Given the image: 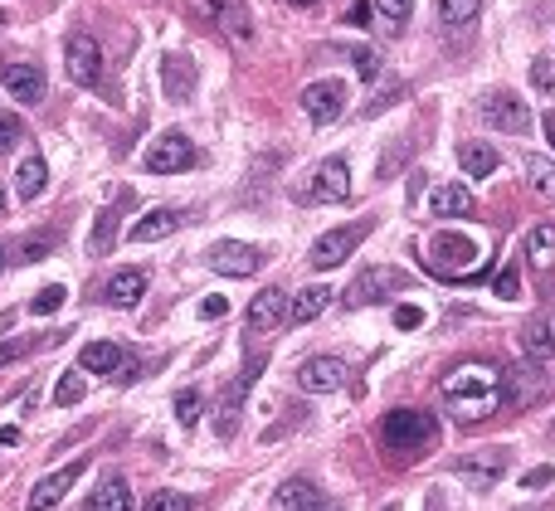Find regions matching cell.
I'll return each instance as SVG.
<instances>
[{"mask_svg":"<svg viewBox=\"0 0 555 511\" xmlns=\"http://www.w3.org/2000/svg\"><path fill=\"white\" fill-rule=\"evenodd\" d=\"M142 166H147L151 176H176V171H190V166H195V146H190L185 132H161V137L147 146Z\"/></svg>","mask_w":555,"mask_h":511,"instance_id":"6","label":"cell"},{"mask_svg":"<svg viewBox=\"0 0 555 511\" xmlns=\"http://www.w3.org/2000/svg\"><path fill=\"white\" fill-rule=\"evenodd\" d=\"M521 176L531 181L536 195L555 200V161H546V156H521Z\"/></svg>","mask_w":555,"mask_h":511,"instance_id":"31","label":"cell"},{"mask_svg":"<svg viewBox=\"0 0 555 511\" xmlns=\"http://www.w3.org/2000/svg\"><path fill=\"white\" fill-rule=\"evenodd\" d=\"M351 59H356V73H361V78H380V59H375V54H370V49H351Z\"/></svg>","mask_w":555,"mask_h":511,"instance_id":"44","label":"cell"},{"mask_svg":"<svg viewBox=\"0 0 555 511\" xmlns=\"http://www.w3.org/2000/svg\"><path fill=\"white\" fill-rule=\"evenodd\" d=\"M458 166H463L473 181H482V176H492V171H497V151H492V146H482V142H463V146H458Z\"/></svg>","mask_w":555,"mask_h":511,"instance_id":"30","label":"cell"},{"mask_svg":"<svg viewBox=\"0 0 555 511\" xmlns=\"http://www.w3.org/2000/svg\"><path fill=\"white\" fill-rule=\"evenodd\" d=\"M375 10H380L390 25H405L409 10H414V0H375Z\"/></svg>","mask_w":555,"mask_h":511,"instance_id":"41","label":"cell"},{"mask_svg":"<svg viewBox=\"0 0 555 511\" xmlns=\"http://www.w3.org/2000/svg\"><path fill=\"white\" fill-rule=\"evenodd\" d=\"M453 473H458V482H468L473 492H487V487H497V482H502V473H507V448L463 453V458L453 463Z\"/></svg>","mask_w":555,"mask_h":511,"instance_id":"7","label":"cell"},{"mask_svg":"<svg viewBox=\"0 0 555 511\" xmlns=\"http://www.w3.org/2000/svg\"><path fill=\"white\" fill-rule=\"evenodd\" d=\"M64 73L74 78V83H98L103 78V49H98V39L93 35H69L64 44Z\"/></svg>","mask_w":555,"mask_h":511,"instance_id":"10","label":"cell"},{"mask_svg":"<svg viewBox=\"0 0 555 511\" xmlns=\"http://www.w3.org/2000/svg\"><path fill=\"white\" fill-rule=\"evenodd\" d=\"M0 258H5V254H0Z\"/></svg>","mask_w":555,"mask_h":511,"instance_id":"57","label":"cell"},{"mask_svg":"<svg viewBox=\"0 0 555 511\" xmlns=\"http://www.w3.org/2000/svg\"><path fill=\"white\" fill-rule=\"evenodd\" d=\"M444 404L458 424H478L502 409V370L492 361H463L444 375Z\"/></svg>","mask_w":555,"mask_h":511,"instance_id":"1","label":"cell"},{"mask_svg":"<svg viewBox=\"0 0 555 511\" xmlns=\"http://www.w3.org/2000/svg\"><path fill=\"white\" fill-rule=\"evenodd\" d=\"M409 288L405 268H390V263H370L366 273H356V283L346 288V307H375V302H390Z\"/></svg>","mask_w":555,"mask_h":511,"instance_id":"3","label":"cell"},{"mask_svg":"<svg viewBox=\"0 0 555 511\" xmlns=\"http://www.w3.org/2000/svg\"><path fill=\"white\" fill-rule=\"evenodd\" d=\"M161 83H166V93H171L176 103L190 98V93H195V64L181 59V54H166V59H161Z\"/></svg>","mask_w":555,"mask_h":511,"instance_id":"26","label":"cell"},{"mask_svg":"<svg viewBox=\"0 0 555 511\" xmlns=\"http://www.w3.org/2000/svg\"><path fill=\"white\" fill-rule=\"evenodd\" d=\"M302 112H307L317 127L336 122V117L346 112V83H336V78H322V83L302 88Z\"/></svg>","mask_w":555,"mask_h":511,"instance_id":"11","label":"cell"},{"mask_svg":"<svg viewBox=\"0 0 555 511\" xmlns=\"http://www.w3.org/2000/svg\"><path fill=\"white\" fill-rule=\"evenodd\" d=\"M0 215H5V190H0Z\"/></svg>","mask_w":555,"mask_h":511,"instance_id":"54","label":"cell"},{"mask_svg":"<svg viewBox=\"0 0 555 511\" xmlns=\"http://www.w3.org/2000/svg\"><path fill=\"white\" fill-rule=\"evenodd\" d=\"M521 351H526V361H536V365L555 361V307L551 312H536V317L521 327Z\"/></svg>","mask_w":555,"mask_h":511,"instance_id":"15","label":"cell"},{"mask_svg":"<svg viewBox=\"0 0 555 511\" xmlns=\"http://www.w3.org/2000/svg\"><path fill=\"white\" fill-rule=\"evenodd\" d=\"M400 98H405V83H390V88H380V93H375V98L366 103V117H380L385 108H395Z\"/></svg>","mask_w":555,"mask_h":511,"instance_id":"39","label":"cell"},{"mask_svg":"<svg viewBox=\"0 0 555 511\" xmlns=\"http://www.w3.org/2000/svg\"><path fill=\"white\" fill-rule=\"evenodd\" d=\"M142 292H147V273H142V268H122V273H112V283H108L112 307H137Z\"/></svg>","mask_w":555,"mask_h":511,"instance_id":"28","label":"cell"},{"mask_svg":"<svg viewBox=\"0 0 555 511\" xmlns=\"http://www.w3.org/2000/svg\"><path fill=\"white\" fill-rule=\"evenodd\" d=\"M395 327H400V331H414V327H424V312H419V307H414V302H400V307H395Z\"/></svg>","mask_w":555,"mask_h":511,"instance_id":"43","label":"cell"},{"mask_svg":"<svg viewBox=\"0 0 555 511\" xmlns=\"http://www.w3.org/2000/svg\"><path fill=\"white\" fill-rule=\"evenodd\" d=\"M83 390H88V385H83V375L69 370V375L54 385V400H59V404H78V400H83Z\"/></svg>","mask_w":555,"mask_h":511,"instance_id":"40","label":"cell"},{"mask_svg":"<svg viewBox=\"0 0 555 511\" xmlns=\"http://www.w3.org/2000/svg\"><path fill=\"white\" fill-rule=\"evenodd\" d=\"M385 511H395V507H385Z\"/></svg>","mask_w":555,"mask_h":511,"instance_id":"56","label":"cell"},{"mask_svg":"<svg viewBox=\"0 0 555 511\" xmlns=\"http://www.w3.org/2000/svg\"><path fill=\"white\" fill-rule=\"evenodd\" d=\"M259 370H263V356H254V361L244 365V375H239V380L220 395V409H215V434H220V438H234L239 414H244V395H249V385L259 380Z\"/></svg>","mask_w":555,"mask_h":511,"instance_id":"8","label":"cell"},{"mask_svg":"<svg viewBox=\"0 0 555 511\" xmlns=\"http://www.w3.org/2000/svg\"><path fill=\"white\" fill-rule=\"evenodd\" d=\"M555 482V468H531V473L521 477V487H526V492H536V487H551Z\"/></svg>","mask_w":555,"mask_h":511,"instance_id":"47","label":"cell"},{"mask_svg":"<svg viewBox=\"0 0 555 511\" xmlns=\"http://www.w3.org/2000/svg\"><path fill=\"white\" fill-rule=\"evenodd\" d=\"M0 30H5V10H0Z\"/></svg>","mask_w":555,"mask_h":511,"instance_id":"55","label":"cell"},{"mask_svg":"<svg viewBox=\"0 0 555 511\" xmlns=\"http://www.w3.org/2000/svg\"><path fill=\"white\" fill-rule=\"evenodd\" d=\"M429 205H434V215H439V219H468L473 210H478L473 190H468V185H458V181L439 185V190L429 195Z\"/></svg>","mask_w":555,"mask_h":511,"instance_id":"21","label":"cell"},{"mask_svg":"<svg viewBox=\"0 0 555 511\" xmlns=\"http://www.w3.org/2000/svg\"><path fill=\"white\" fill-rule=\"evenodd\" d=\"M370 234V219H361V224H341V229H327L317 244H312V254H307V263L317 268V273H332V268H341L346 258L356 254V244Z\"/></svg>","mask_w":555,"mask_h":511,"instance_id":"5","label":"cell"},{"mask_svg":"<svg viewBox=\"0 0 555 511\" xmlns=\"http://www.w3.org/2000/svg\"><path fill=\"white\" fill-rule=\"evenodd\" d=\"M541 395H546V375L536 370V361L517 365L512 375H502V404H517V409H526V404H536Z\"/></svg>","mask_w":555,"mask_h":511,"instance_id":"17","label":"cell"},{"mask_svg":"<svg viewBox=\"0 0 555 511\" xmlns=\"http://www.w3.org/2000/svg\"><path fill=\"white\" fill-rule=\"evenodd\" d=\"M49 249H54V234H39V239H25V258H30V263H39V258L49 254Z\"/></svg>","mask_w":555,"mask_h":511,"instance_id":"46","label":"cell"},{"mask_svg":"<svg viewBox=\"0 0 555 511\" xmlns=\"http://www.w3.org/2000/svg\"><path fill=\"white\" fill-rule=\"evenodd\" d=\"M434 258H444V263H434V273L458 278V268H468V263L478 258V244H473L468 234H439V239H434Z\"/></svg>","mask_w":555,"mask_h":511,"instance_id":"19","label":"cell"},{"mask_svg":"<svg viewBox=\"0 0 555 511\" xmlns=\"http://www.w3.org/2000/svg\"><path fill=\"white\" fill-rule=\"evenodd\" d=\"M205 10L224 25V35H234V39L254 35V20H249V5H244V0H205Z\"/></svg>","mask_w":555,"mask_h":511,"instance_id":"24","label":"cell"},{"mask_svg":"<svg viewBox=\"0 0 555 511\" xmlns=\"http://www.w3.org/2000/svg\"><path fill=\"white\" fill-rule=\"evenodd\" d=\"M521 292V278H517V268H502V273H497V297H507V302H512V297H517Z\"/></svg>","mask_w":555,"mask_h":511,"instance_id":"45","label":"cell"},{"mask_svg":"<svg viewBox=\"0 0 555 511\" xmlns=\"http://www.w3.org/2000/svg\"><path fill=\"white\" fill-rule=\"evenodd\" d=\"M351 195V166L332 156V161H322L317 171H312V181L297 185V200L302 205H341Z\"/></svg>","mask_w":555,"mask_h":511,"instance_id":"4","label":"cell"},{"mask_svg":"<svg viewBox=\"0 0 555 511\" xmlns=\"http://www.w3.org/2000/svg\"><path fill=\"white\" fill-rule=\"evenodd\" d=\"M64 297H69V292L59 288V283H49V288H39L35 297H30V312H35V317H49V312L64 307Z\"/></svg>","mask_w":555,"mask_h":511,"instance_id":"36","label":"cell"},{"mask_svg":"<svg viewBox=\"0 0 555 511\" xmlns=\"http://www.w3.org/2000/svg\"><path fill=\"white\" fill-rule=\"evenodd\" d=\"M346 385V361L341 356H312L297 365V390L302 395H332Z\"/></svg>","mask_w":555,"mask_h":511,"instance_id":"9","label":"cell"},{"mask_svg":"<svg viewBox=\"0 0 555 511\" xmlns=\"http://www.w3.org/2000/svg\"><path fill=\"white\" fill-rule=\"evenodd\" d=\"M482 122H487V127H497V132L526 137L531 112H526V103H521V98H512V93H497V98H487V103H482Z\"/></svg>","mask_w":555,"mask_h":511,"instance_id":"13","label":"cell"},{"mask_svg":"<svg viewBox=\"0 0 555 511\" xmlns=\"http://www.w3.org/2000/svg\"><path fill=\"white\" fill-rule=\"evenodd\" d=\"M88 511H132V492H127V482H122V477H108V482L93 492Z\"/></svg>","mask_w":555,"mask_h":511,"instance_id":"32","label":"cell"},{"mask_svg":"<svg viewBox=\"0 0 555 511\" xmlns=\"http://www.w3.org/2000/svg\"><path fill=\"white\" fill-rule=\"evenodd\" d=\"M482 15V0H439V20L453 25V30H463V25H473Z\"/></svg>","mask_w":555,"mask_h":511,"instance_id":"33","label":"cell"},{"mask_svg":"<svg viewBox=\"0 0 555 511\" xmlns=\"http://www.w3.org/2000/svg\"><path fill=\"white\" fill-rule=\"evenodd\" d=\"M83 458L78 463H69V468H59V473H49V477H39L35 482V492H30V511H49V507H59L69 492H74V482L83 477Z\"/></svg>","mask_w":555,"mask_h":511,"instance_id":"14","label":"cell"},{"mask_svg":"<svg viewBox=\"0 0 555 511\" xmlns=\"http://www.w3.org/2000/svg\"><path fill=\"white\" fill-rule=\"evenodd\" d=\"M44 185H49L44 156H25L20 171H15V195H20V200H35V195H44Z\"/></svg>","mask_w":555,"mask_h":511,"instance_id":"29","label":"cell"},{"mask_svg":"<svg viewBox=\"0 0 555 511\" xmlns=\"http://www.w3.org/2000/svg\"><path fill=\"white\" fill-rule=\"evenodd\" d=\"M127 361V351L117 346V341H88L83 351H78V370L83 375H117Z\"/></svg>","mask_w":555,"mask_h":511,"instance_id":"20","label":"cell"},{"mask_svg":"<svg viewBox=\"0 0 555 511\" xmlns=\"http://www.w3.org/2000/svg\"><path fill=\"white\" fill-rule=\"evenodd\" d=\"M10 443H20V429H15V424H5V429H0V448H10Z\"/></svg>","mask_w":555,"mask_h":511,"instance_id":"51","label":"cell"},{"mask_svg":"<svg viewBox=\"0 0 555 511\" xmlns=\"http://www.w3.org/2000/svg\"><path fill=\"white\" fill-rule=\"evenodd\" d=\"M370 10H375L370 0H356V5H351V25H366V20H370Z\"/></svg>","mask_w":555,"mask_h":511,"instance_id":"50","label":"cell"},{"mask_svg":"<svg viewBox=\"0 0 555 511\" xmlns=\"http://www.w3.org/2000/svg\"><path fill=\"white\" fill-rule=\"evenodd\" d=\"M185 224L181 210H151L132 224V244H156V239H166V234H176Z\"/></svg>","mask_w":555,"mask_h":511,"instance_id":"22","label":"cell"},{"mask_svg":"<svg viewBox=\"0 0 555 511\" xmlns=\"http://www.w3.org/2000/svg\"><path fill=\"white\" fill-rule=\"evenodd\" d=\"M224 312H229V302H224V297H205V302H200V317H205V322H220Z\"/></svg>","mask_w":555,"mask_h":511,"instance_id":"48","label":"cell"},{"mask_svg":"<svg viewBox=\"0 0 555 511\" xmlns=\"http://www.w3.org/2000/svg\"><path fill=\"white\" fill-rule=\"evenodd\" d=\"M20 142H25V122L15 112H0V151H15Z\"/></svg>","mask_w":555,"mask_h":511,"instance_id":"37","label":"cell"},{"mask_svg":"<svg viewBox=\"0 0 555 511\" xmlns=\"http://www.w3.org/2000/svg\"><path fill=\"white\" fill-rule=\"evenodd\" d=\"M332 297H336V292H332V288H322V283L302 288L293 302H288V322H293V327H307L312 317H322V312H327V302H332Z\"/></svg>","mask_w":555,"mask_h":511,"instance_id":"23","label":"cell"},{"mask_svg":"<svg viewBox=\"0 0 555 511\" xmlns=\"http://www.w3.org/2000/svg\"><path fill=\"white\" fill-rule=\"evenodd\" d=\"M434 438H439V419L424 409H390L380 424V443L405 458H419L424 448H434Z\"/></svg>","mask_w":555,"mask_h":511,"instance_id":"2","label":"cell"},{"mask_svg":"<svg viewBox=\"0 0 555 511\" xmlns=\"http://www.w3.org/2000/svg\"><path fill=\"white\" fill-rule=\"evenodd\" d=\"M249 331H273L288 322V292L283 288H263L254 302H249Z\"/></svg>","mask_w":555,"mask_h":511,"instance_id":"18","label":"cell"},{"mask_svg":"<svg viewBox=\"0 0 555 511\" xmlns=\"http://www.w3.org/2000/svg\"><path fill=\"white\" fill-rule=\"evenodd\" d=\"M112 244H117V215L112 210H103V215L93 219V234H88V254H108Z\"/></svg>","mask_w":555,"mask_h":511,"instance_id":"34","label":"cell"},{"mask_svg":"<svg viewBox=\"0 0 555 511\" xmlns=\"http://www.w3.org/2000/svg\"><path fill=\"white\" fill-rule=\"evenodd\" d=\"M200 409H205L200 390H181V395H176V419H181V429H195V424H200Z\"/></svg>","mask_w":555,"mask_h":511,"instance_id":"35","label":"cell"},{"mask_svg":"<svg viewBox=\"0 0 555 511\" xmlns=\"http://www.w3.org/2000/svg\"><path fill=\"white\" fill-rule=\"evenodd\" d=\"M322 502V492L307 482V477H293V482H283L278 492H273V511H312Z\"/></svg>","mask_w":555,"mask_h":511,"instance_id":"27","label":"cell"},{"mask_svg":"<svg viewBox=\"0 0 555 511\" xmlns=\"http://www.w3.org/2000/svg\"><path fill=\"white\" fill-rule=\"evenodd\" d=\"M259 263H263V254L254 249V244H234V239H224V244L210 249V268L224 273V278H254Z\"/></svg>","mask_w":555,"mask_h":511,"instance_id":"12","label":"cell"},{"mask_svg":"<svg viewBox=\"0 0 555 511\" xmlns=\"http://www.w3.org/2000/svg\"><path fill=\"white\" fill-rule=\"evenodd\" d=\"M142 511H190V497H185V492H171V487H166V492H151L147 497V507Z\"/></svg>","mask_w":555,"mask_h":511,"instance_id":"38","label":"cell"},{"mask_svg":"<svg viewBox=\"0 0 555 511\" xmlns=\"http://www.w3.org/2000/svg\"><path fill=\"white\" fill-rule=\"evenodd\" d=\"M531 83H536L541 93H555V64L551 59H536V64H531Z\"/></svg>","mask_w":555,"mask_h":511,"instance_id":"42","label":"cell"},{"mask_svg":"<svg viewBox=\"0 0 555 511\" xmlns=\"http://www.w3.org/2000/svg\"><path fill=\"white\" fill-rule=\"evenodd\" d=\"M0 83H5V93H10L15 103H44V73H39V64L15 59V64L0 69Z\"/></svg>","mask_w":555,"mask_h":511,"instance_id":"16","label":"cell"},{"mask_svg":"<svg viewBox=\"0 0 555 511\" xmlns=\"http://www.w3.org/2000/svg\"><path fill=\"white\" fill-rule=\"evenodd\" d=\"M25 351H30V341H5V346H0V365L20 361V356H25Z\"/></svg>","mask_w":555,"mask_h":511,"instance_id":"49","label":"cell"},{"mask_svg":"<svg viewBox=\"0 0 555 511\" xmlns=\"http://www.w3.org/2000/svg\"><path fill=\"white\" fill-rule=\"evenodd\" d=\"M521 249H526V263L531 268H555V224H531L526 229V239H521Z\"/></svg>","mask_w":555,"mask_h":511,"instance_id":"25","label":"cell"},{"mask_svg":"<svg viewBox=\"0 0 555 511\" xmlns=\"http://www.w3.org/2000/svg\"><path fill=\"white\" fill-rule=\"evenodd\" d=\"M288 5H317V0H288Z\"/></svg>","mask_w":555,"mask_h":511,"instance_id":"53","label":"cell"},{"mask_svg":"<svg viewBox=\"0 0 555 511\" xmlns=\"http://www.w3.org/2000/svg\"><path fill=\"white\" fill-rule=\"evenodd\" d=\"M312 511H341V502H317Z\"/></svg>","mask_w":555,"mask_h":511,"instance_id":"52","label":"cell"}]
</instances>
